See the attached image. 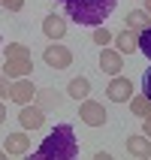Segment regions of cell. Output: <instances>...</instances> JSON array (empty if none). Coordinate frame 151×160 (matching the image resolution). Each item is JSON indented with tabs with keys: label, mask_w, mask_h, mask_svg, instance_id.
<instances>
[{
	"label": "cell",
	"mask_w": 151,
	"mask_h": 160,
	"mask_svg": "<svg viewBox=\"0 0 151 160\" xmlns=\"http://www.w3.org/2000/svg\"><path fill=\"white\" fill-rule=\"evenodd\" d=\"M79 154V142L73 136V124H58L45 142L36 148V157H54V160H73Z\"/></svg>",
	"instance_id": "2"
},
{
	"label": "cell",
	"mask_w": 151,
	"mask_h": 160,
	"mask_svg": "<svg viewBox=\"0 0 151 160\" xmlns=\"http://www.w3.org/2000/svg\"><path fill=\"white\" fill-rule=\"evenodd\" d=\"M121 67H124L121 52H112V48H106V45H103V52H100V70L106 72V76H118V72H121Z\"/></svg>",
	"instance_id": "9"
},
{
	"label": "cell",
	"mask_w": 151,
	"mask_h": 160,
	"mask_svg": "<svg viewBox=\"0 0 151 160\" xmlns=\"http://www.w3.org/2000/svg\"><path fill=\"white\" fill-rule=\"evenodd\" d=\"M127 154L130 157H139V160H148L151 157V139L148 136H127Z\"/></svg>",
	"instance_id": "10"
},
{
	"label": "cell",
	"mask_w": 151,
	"mask_h": 160,
	"mask_svg": "<svg viewBox=\"0 0 151 160\" xmlns=\"http://www.w3.org/2000/svg\"><path fill=\"white\" fill-rule=\"evenodd\" d=\"M139 52H142L145 58H148V61H151V27H148V30H142V33H139Z\"/></svg>",
	"instance_id": "17"
},
{
	"label": "cell",
	"mask_w": 151,
	"mask_h": 160,
	"mask_svg": "<svg viewBox=\"0 0 151 160\" xmlns=\"http://www.w3.org/2000/svg\"><path fill=\"white\" fill-rule=\"evenodd\" d=\"M115 42H118V52H121V54H133V52H139V30H133V27H124V30L115 36Z\"/></svg>",
	"instance_id": "11"
},
{
	"label": "cell",
	"mask_w": 151,
	"mask_h": 160,
	"mask_svg": "<svg viewBox=\"0 0 151 160\" xmlns=\"http://www.w3.org/2000/svg\"><path fill=\"white\" fill-rule=\"evenodd\" d=\"M106 97L112 103H127V100L133 97V82L124 79V76H112V82H109V88H106Z\"/></svg>",
	"instance_id": "5"
},
{
	"label": "cell",
	"mask_w": 151,
	"mask_h": 160,
	"mask_svg": "<svg viewBox=\"0 0 151 160\" xmlns=\"http://www.w3.org/2000/svg\"><path fill=\"white\" fill-rule=\"evenodd\" d=\"M79 118L88 127H103L106 124V109H103V103H94V100L85 97V103H82V109H79Z\"/></svg>",
	"instance_id": "6"
},
{
	"label": "cell",
	"mask_w": 151,
	"mask_h": 160,
	"mask_svg": "<svg viewBox=\"0 0 151 160\" xmlns=\"http://www.w3.org/2000/svg\"><path fill=\"white\" fill-rule=\"evenodd\" d=\"M0 6H6L9 12H21L24 9V0H0Z\"/></svg>",
	"instance_id": "20"
},
{
	"label": "cell",
	"mask_w": 151,
	"mask_h": 160,
	"mask_svg": "<svg viewBox=\"0 0 151 160\" xmlns=\"http://www.w3.org/2000/svg\"><path fill=\"white\" fill-rule=\"evenodd\" d=\"M112 39H115V36L109 33L106 27H97V30H94V42H97L100 48H103V45H109V42H112Z\"/></svg>",
	"instance_id": "18"
},
{
	"label": "cell",
	"mask_w": 151,
	"mask_h": 160,
	"mask_svg": "<svg viewBox=\"0 0 151 160\" xmlns=\"http://www.w3.org/2000/svg\"><path fill=\"white\" fill-rule=\"evenodd\" d=\"M3 151L6 154H27L30 151V136L27 133H9L6 136V142H3Z\"/></svg>",
	"instance_id": "13"
},
{
	"label": "cell",
	"mask_w": 151,
	"mask_h": 160,
	"mask_svg": "<svg viewBox=\"0 0 151 160\" xmlns=\"http://www.w3.org/2000/svg\"><path fill=\"white\" fill-rule=\"evenodd\" d=\"M142 121H145V124H142V133L151 139V115H148V118H142Z\"/></svg>",
	"instance_id": "22"
},
{
	"label": "cell",
	"mask_w": 151,
	"mask_h": 160,
	"mask_svg": "<svg viewBox=\"0 0 151 160\" xmlns=\"http://www.w3.org/2000/svg\"><path fill=\"white\" fill-rule=\"evenodd\" d=\"M43 61L48 63L52 70H67V67L73 63V52L67 48V45H61V42H52L43 52Z\"/></svg>",
	"instance_id": "4"
},
{
	"label": "cell",
	"mask_w": 151,
	"mask_h": 160,
	"mask_svg": "<svg viewBox=\"0 0 151 160\" xmlns=\"http://www.w3.org/2000/svg\"><path fill=\"white\" fill-rule=\"evenodd\" d=\"M6 121V106H3V100H0V124Z\"/></svg>",
	"instance_id": "23"
},
{
	"label": "cell",
	"mask_w": 151,
	"mask_h": 160,
	"mask_svg": "<svg viewBox=\"0 0 151 160\" xmlns=\"http://www.w3.org/2000/svg\"><path fill=\"white\" fill-rule=\"evenodd\" d=\"M127 27H133V30H148L151 27V15H148V9H133L130 15H127Z\"/></svg>",
	"instance_id": "14"
},
{
	"label": "cell",
	"mask_w": 151,
	"mask_h": 160,
	"mask_svg": "<svg viewBox=\"0 0 151 160\" xmlns=\"http://www.w3.org/2000/svg\"><path fill=\"white\" fill-rule=\"evenodd\" d=\"M33 97H36V85L27 79V76H21V79L12 82V91H9V100H12V103H18V106H27Z\"/></svg>",
	"instance_id": "7"
},
{
	"label": "cell",
	"mask_w": 151,
	"mask_h": 160,
	"mask_svg": "<svg viewBox=\"0 0 151 160\" xmlns=\"http://www.w3.org/2000/svg\"><path fill=\"white\" fill-rule=\"evenodd\" d=\"M33 70V61H30V48H24L21 42H6V72L9 79H21V76H30Z\"/></svg>",
	"instance_id": "3"
},
{
	"label": "cell",
	"mask_w": 151,
	"mask_h": 160,
	"mask_svg": "<svg viewBox=\"0 0 151 160\" xmlns=\"http://www.w3.org/2000/svg\"><path fill=\"white\" fill-rule=\"evenodd\" d=\"M130 112H133V115H139V118H148L151 115V100L145 97H130Z\"/></svg>",
	"instance_id": "16"
},
{
	"label": "cell",
	"mask_w": 151,
	"mask_h": 160,
	"mask_svg": "<svg viewBox=\"0 0 151 160\" xmlns=\"http://www.w3.org/2000/svg\"><path fill=\"white\" fill-rule=\"evenodd\" d=\"M67 94H70L73 100H85L91 94V82L85 79V76H76V79L70 82V88H67Z\"/></svg>",
	"instance_id": "15"
},
{
	"label": "cell",
	"mask_w": 151,
	"mask_h": 160,
	"mask_svg": "<svg viewBox=\"0 0 151 160\" xmlns=\"http://www.w3.org/2000/svg\"><path fill=\"white\" fill-rule=\"evenodd\" d=\"M9 91H12V79L6 72H0V100H9Z\"/></svg>",
	"instance_id": "19"
},
{
	"label": "cell",
	"mask_w": 151,
	"mask_h": 160,
	"mask_svg": "<svg viewBox=\"0 0 151 160\" xmlns=\"http://www.w3.org/2000/svg\"><path fill=\"white\" fill-rule=\"evenodd\" d=\"M145 9H148V15H151V0H145Z\"/></svg>",
	"instance_id": "24"
},
{
	"label": "cell",
	"mask_w": 151,
	"mask_h": 160,
	"mask_svg": "<svg viewBox=\"0 0 151 160\" xmlns=\"http://www.w3.org/2000/svg\"><path fill=\"white\" fill-rule=\"evenodd\" d=\"M18 121H21V127L24 130H39V127L45 124V112L39 106H21V112H18Z\"/></svg>",
	"instance_id": "8"
},
{
	"label": "cell",
	"mask_w": 151,
	"mask_h": 160,
	"mask_svg": "<svg viewBox=\"0 0 151 160\" xmlns=\"http://www.w3.org/2000/svg\"><path fill=\"white\" fill-rule=\"evenodd\" d=\"M43 33L45 39H63V33H67V21H63L61 15H45L43 18Z\"/></svg>",
	"instance_id": "12"
},
{
	"label": "cell",
	"mask_w": 151,
	"mask_h": 160,
	"mask_svg": "<svg viewBox=\"0 0 151 160\" xmlns=\"http://www.w3.org/2000/svg\"><path fill=\"white\" fill-rule=\"evenodd\" d=\"M142 94L151 100V67L145 70V76H142Z\"/></svg>",
	"instance_id": "21"
},
{
	"label": "cell",
	"mask_w": 151,
	"mask_h": 160,
	"mask_svg": "<svg viewBox=\"0 0 151 160\" xmlns=\"http://www.w3.org/2000/svg\"><path fill=\"white\" fill-rule=\"evenodd\" d=\"M61 3L76 24H88V27H100L118 6V0H61Z\"/></svg>",
	"instance_id": "1"
}]
</instances>
